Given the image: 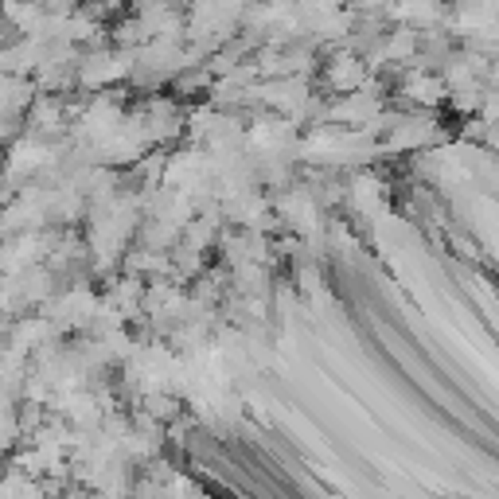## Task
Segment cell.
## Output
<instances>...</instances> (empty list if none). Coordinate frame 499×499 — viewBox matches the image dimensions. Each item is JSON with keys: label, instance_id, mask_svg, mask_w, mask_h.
I'll list each match as a JSON object with an SVG mask.
<instances>
[{"label": "cell", "instance_id": "6da1fadb", "mask_svg": "<svg viewBox=\"0 0 499 499\" xmlns=\"http://www.w3.org/2000/svg\"><path fill=\"white\" fill-rule=\"evenodd\" d=\"M363 71L355 66V59H336L331 66V86H359Z\"/></svg>", "mask_w": 499, "mask_h": 499}, {"label": "cell", "instance_id": "7a4b0ae2", "mask_svg": "<svg viewBox=\"0 0 499 499\" xmlns=\"http://www.w3.org/2000/svg\"><path fill=\"white\" fill-rule=\"evenodd\" d=\"M441 82H433V78H421V82H413V98H421V102H437L441 98Z\"/></svg>", "mask_w": 499, "mask_h": 499}]
</instances>
